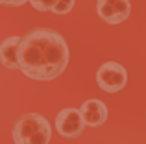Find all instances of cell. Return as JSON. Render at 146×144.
<instances>
[{"instance_id":"obj_1","label":"cell","mask_w":146,"mask_h":144,"mask_svg":"<svg viewBox=\"0 0 146 144\" xmlns=\"http://www.w3.org/2000/svg\"><path fill=\"white\" fill-rule=\"evenodd\" d=\"M68 57V46L57 32L41 28L21 37L19 70L32 79H56L67 69Z\"/></svg>"},{"instance_id":"obj_2","label":"cell","mask_w":146,"mask_h":144,"mask_svg":"<svg viewBox=\"0 0 146 144\" xmlns=\"http://www.w3.org/2000/svg\"><path fill=\"white\" fill-rule=\"evenodd\" d=\"M52 127L39 113H26L13 124V142L17 144H48Z\"/></svg>"},{"instance_id":"obj_3","label":"cell","mask_w":146,"mask_h":144,"mask_svg":"<svg viewBox=\"0 0 146 144\" xmlns=\"http://www.w3.org/2000/svg\"><path fill=\"white\" fill-rule=\"evenodd\" d=\"M96 83L102 90L106 92H118L126 87L128 83V72L126 69L117 61H107L104 65H100L96 72Z\"/></svg>"},{"instance_id":"obj_4","label":"cell","mask_w":146,"mask_h":144,"mask_svg":"<svg viewBox=\"0 0 146 144\" xmlns=\"http://www.w3.org/2000/svg\"><path fill=\"white\" fill-rule=\"evenodd\" d=\"M56 129L65 139H76L85 129V120H83L80 109L76 107H65L56 116Z\"/></svg>"},{"instance_id":"obj_5","label":"cell","mask_w":146,"mask_h":144,"mask_svg":"<svg viewBox=\"0 0 146 144\" xmlns=\"http://www.w3.org/2000/svg\"><path fill=\"white\" fill-rule=\"evenodd\" d=\"M98 17L107 24H120L131 13L129 0H98L96 2Z\"/></svg>"},{"instance_id":"obj_6","label":"cell","mask_w":146,"mask_h":144,"mask_svg":"<svg viewBox=\"0 0 146 144\" xmlns=\"http://www.w3.org/2000/svg\"><path fill=\"white\" fill-rule=\"evenodd\" d=\"M80 113L85 120V126L91 127H98L106 124L107 120V105L102 100H94V98L83 102V105L80 107Z\"/></svg>"},{"instance_id":"obj_7","label":"cell","mask_w":146,"mask_h":144,"mask_svg":"<svg viewBox=\"0 0 146 144\" xmlns=\"http://www.w3.org/2000/svg\"><path fill=\"white\" fill-rule=\"evenodd\" d=\"M19 44L21 37L11 35L6 37L0 44V63L7 69H19Z\"/></svg>"},{"instance_id":"obj_8","label":"cell","mask_w":146,"mask_h":144,"mask_svg":"<svg viewBox=\"0 0 146 144\" xmlns=\"http://www.w3.org/2000/svg\"><path fill=\"white\" fill-rule=\"evenodd\" d=\"M72 7H74V0H56L52 11L56 15H67L68 11H72Z\"/></svg>"},{"instance_id":"obj_9","label":"cell","mask_w":146,"mask_h":144,"mask_svg":"<svg viewBox=\"0 0 146 144\" xmlns=\"http://www.w3.org/2000/svg\"><path fill=\"white\" fill-rule=\"evenodd\" d=\"M28 2L32 4L37 11H52L56 0H28Z\"/></svg>"},{"instance_id":"obj_10","label":"cell","mask_w":146,"mask_h":144,"mask_svg":"<svg viewBox=\"0 0 146 144\" xmlns=\"http://www.w3.org/2000/svg\"><path fill=\"white\" fill-rule=\"evenodd\" d=\"M28 0H0L2 6H11V7H19V6H24Z\"/></svg>"}]
</instances>
